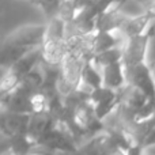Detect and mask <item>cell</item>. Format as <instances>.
Masks as SVG:
<instances>
[{
  "label": "cell",
  "mask_w": 155,
  "mask_h": 155,
  "mask_svg": "<svg viewBox=\"0 0 155 155\" xmlns=\"http://www.w3.org/2000/svg\"><path fill=\"white\" fill-rule=\"evenodd\" d=\"M150 68H151V74H153V76H154V79H155V63L153 65H150Z\"/></svg>",
  "instance_id": "d4e9b609"
},
{
  "label": "cell",
  "mask_w": 155,
  "mask_h": 155,
  "mask_svg": "<svg viewBox=\"0 0 155 155\" xmlns=\"http://www.w3.org/2000/svg\"><path fill=\"white\" fill-rule=\"evenodd\" d=\"M102 79H104V86L110 90H120L124 86H127V78H125V67L123 63H116V64L107 65L102 68Z\"/></svg>",
  "instance_id": "4fadbf2b"
},
{
  "label": "cell",
  "mask_w": 155,
  "mask_h": 155,
  "mask_svg": "<svg viewBox=\"0 0 155 155\" xmlns=\"http://www.w3.org/2000/svg\"><path fill=\"white\" fill-rule=\"evenodd\" d=\"M125 40L121 37L120 33H97L94 35V44H93V53L99 54L105 51L117 48V46L124 45Z\"/></svg>",
  "instance_id": "5bb4252c"
},
{
  "label": "cell",
  "mask_w": 155,
  "mask_h": 155,
  "mask_svg": "<svg viewBox=\"0 0 155 155\" xmlns=\"http://www.w3.org/2000/svg\"><path fill=\"white\" fill-rule=\"evenodd\" d=\"M154 144H155V127L153 128V131L148 134V136L146 137L144 144H143V148H144V147H148V146H154Z\"/></svg>",
  "instance_id": "7402d4cb"
},
{
  "label": "cell",
  "mask_w": 155,
  "mask_h": 155,
  "mask_svg": "<svg viewBox=\"0 0 155 155\" xmlns=\"http://www.w3.org/2000/svg\"><path fill=\"white\" fill-rule=\"evenodd\" d=\"M93 63L101 71L102 68L107 67V65L116 64V63H123V45L109 49V51H105L99 54H95L93 59Z\"/></svg>",
  "instance_id": "e0dca14e"
},
{
  "label": "cell",
  "mask_w": 155,
  "mask_h": 155,
  "mask_svg": "<svg viewBox=\"0 0 155 155\" xmlns=\"http://www.w3.org/2000/svg\"><path fill=\"white\" fill-rule=\"evenodd\" d=\"M56 125H57L56 120H54L53 116H52L49 112L31 114L29 129H27V136H29V139L37 146L38 142H40L49 131H52Z\"/></svg>",
  "instance_id": "9c48e42d"
},
{
  "label": "cell",
  "mask_w": 155,
  "mask_h": 155,
  "mask_svg": "<svg viewBox=\"0 0 155 155\" xmlns=\"http://www.w3.org/2000/svg\"><path fill=\"white\" fill-rule=\"evenodd\" d=\"M45 34L46 25H26L14 30L2 45L0 63L3 71H7L31 51L41 48Z\"/></svg>",
  "instance_id": "6da1fadb"
},
{
  "label": "cell",
  "mask_w": 155,
  "mask_h": 155,
  "mask_svg": "<svg viewBox=\"0 0 155 155\" xmlns=\"http://www.w3.org/2000/svg\"><path fill=\"white\" fill-rule=\"evenodd\" d=\"M154 27H150L144 34L132 37L124 42L123 45V64L125 68L135 67L146 63L147 48L151 37H154Z\"/></svg>",
  "instance_id": "277c9868"
},
{
  "label": "cell",
  "mask_w": 155,
  "mask_h": 155,
  "mask_svg": "<svg viewBox=\"0 0 155 155\" xmlns=\"http://www.w3.org/2000/svg\"><path fill=\"white\" fill-rule=\"evenodd\" d=\"M84 60L76 56L68 54L61 64V72H60L59 82H57V90L61 97L70 95L71 93L76 91L82 86V71L84 65Z\"/></svg>",
  "instance_id": "3957f363"
},
{
  "label": "cell",
  "mask_w": 155,
  "mask_h": 155,
  "mask_svg": "<svg viewBox=\"0 0 155 155\" xmlns=\"http://www.w3.org/2000/svg\"><path fill=\"white\" fill-rule=\"evenodd\" d=\"M134 2L136 3L137 5H140V7L143 8V11H144V12H146V11H147V8L150 7L151 4H153V2H154V0H134Z\"/></svg>",
  "instance_id": "603a6c76"
},
{
  "label": "cell",
  "mask_w": 155,
  "mask_h": 155,
  "mask_svg": "<svg viewBox=\"0 0 155 155\" xmlns=\"http://www.w3.org/2000/svg\"><path fill=\"white\" fill-rule=\"evenodd\" d=\"M42 60V49L37 48L23 56L18 63L10 67L7 71H4L2 76V82H0V94L5 95V94L14 91L19 84H21L22 79L27 75L31 70H34Z\"/></svg>",
  "instance_id": "7a4b0ae2"
},
{
  "label": "cell",
  "mask_w": 155,
  "mask_h": 155,
  "mask_svg": "<svg viewBox=\"0 0 155 155\" xmlns=\"http://www.w3.org/2000/svg\"><path fill=\"white\" fill-rule=\"evenodd\" d=\"M65 27L67 23L61 21L59 16L49 19L46 23L45 40H65Z\"/></svg>",
  "instance_id": "ac0fdd59"
},
{
  "label": "cell",
  "mask_w": 155,
  "mask_h": 155,
  "mask_svg": "<svg viewBox=\"0 0 155 155\" xmlns=\"http://www.w3.org/2000/svg\"><path fill=\"white\" fill-rule=\"evenodd\" d=\"M42 86H44V74H42V70H41V65L38 64L34 70H31L22 79L21 84L16 88H19L22 93L31 97L35 93L42 90Z\"/></svg>",
  "instance_id": "9a60e30c"
},
{
  "label": "cell",
  "mask_w": 155,
  "mask_h": 155,
  "mask_svg": "<svg viewBox=\"0 0 155 155\" xmlns=\"http://www.w3.org/2000/svg\"><path fill=\"white\" fill-rule=\"evenodd\" d=\"M150 22L151 18L147 14H143V15L139 16H127V19L124 21V23L121 25L120 30H118V33L127 41L128 38L144 34L147 31L148 26H150Z\"/></svg>",
  "instance_id": "8fae6325"
},
{
  "label": "cell",
  "mask_w": 155,
  "mask_h": 155,
  "mask_svg": "<svg viewBox=\"0 0 155 155\" xmlns=\"http://www.w3.org/2000/svg\"><path fill=\"white\" fill-rule=\"evenodd\" d=\"M30 114H18L2 109L0 127H2L3 137H12L16 135H27L30 124Z\"/></svg>",
  "instance_id": "52a82bcc"
},
{
  "label": "cell",
  "mask_w": 155,
  "mask_h": 155,
  "mask_svg": "<svg viewBox=\"0 0 155 155\" xmlns=\"http://www.w3.org/2000/svg\"><path fill=\"white\" fill-rule=\"evenodd\" d=\"M42 49V60L41 61L49 65H61L65 57L68 56V49L65 40H45Z\"/></svg>",
  "instance_id": "30bf717a"
},
{
  "label": "cell",
  "mask_w": 155,
  "mask_h": 155,
  "mask_svg": "<svg viewBox=\"0 0 155 155\" xmlns=\"http://www.w3.org/2000/svg\"><path fill=\"white\" fill-rule=\"evenodd\" d=\"M102 86H104L102 72H99L93 61H86L82 71V87L87 88L88 91H93Z\"/></svg>",
  "instance_id": "2e32d148"
},
{
  "label": "cell",
  "mask_w": 155,
  "mask_h": 155,
  "mask_svg": "<svg viewBox=\"0 0 155 155\" xmlns=\"http://www.w3.org/2000/svg\"><path fill=\"white\" fill-rule=\"evenodd\" d=\"M33 4L38 5L42 10V12L45 14V16L48 19H52L54 16H57V11L61 4L63 0H30Z\"/></svg>",
  "instance_id": "ffe728a7"
},
{
  "label": "cell",
  "mask_w": 155,
  "mask_h": 155,
  "mask_svg": "<svg viewBox=\"0 0 155 155\" xmlns=\"http://www.w3.org/2000/svg\"><path fill=\"white\" fill-rule=\"evenodd\" d=\"M2 109L11 113L18 114H30L34 113L31 104V97L22 93L19 88H15L14 91L5 94L2 97Z\"/></svg>",
  "instance_id": "ba28073f"
},
{
  "label": "cell",
  "mask_w": 155,
  "mask_h": 155,
  "mask_svg": "<svg viewBox=\"0 0 155 155\" xmlns=\"http://www.w3.org/2000/svg\"><path fill=\"white\" fill-rule=\"evenodd\" d=\"M91 104L94 105L95 109V116L98 117V120L104 121L110 113H113L117 106L120 105L118 101V94L117 91L110 90V88L102 87L97 88V90L91 91V98H90Z\"/></svg>",
  "instance_id": "8992f818"
},
{
  "label": "cell",
  "mask_w": 155,
  "mask_h": 155,
  "mask_svg": "<svg viewBox=\"0 0 155 155\" xmlns=\"http://www.w3.org/2000/svg\"><path fill=\"white\" fill-rule=\"evenodd\" d=\"M146 14H147V15L151 18V21H153V19H155V0L153 2V4H151L150 7L147 8V11H146Z\"/></svg>",
  "instance_id": "cb8c5ba5"
},
{
  "label": "cell",
  "mask_w": 155,
  "mask_h": 155,
  "mask_svg": "<svg viewBox=\"0 0 155 155\" xmlns=\"http://www.w3.org/2000/svg\"><path fill=\"white\" fill-rule=\"evenodd\" d=\"M127 19V15L121 10H110L101 14L97 18L95 31L97 33H117L121 25Z\"/></svg>",
  "instance_id": "7c38bea8"
},
{
  "label": "cell",
  "mask_w": 155,
  "mask_h": 155,
  "mask_svg": "<svg viewBox=\"0 0 155 155\" xmlns=\"http://www.w3.org/2000/svg\"><path fill=\"white\" fill-rule=\"evenodd\" d=\"M125 78L127 84H131L140 90L155 106V79L147 63L125 68Z\"/></svg>",
  "instance_id": "5b68a950"
},
{
  "label": "cell",
  "mask_w": 155,
  "mask_h": 155,
  "mask_svg": "<svg viewBox=\"0 0 155 155\" xmlns=\"http://www.w3.org/2000/svg\"><path fill=\"white\" fill-rule=\"evenodd\" d=\"M72 3L75 4L76 10L80 12V11L86 10V8L93 7V5L97 3V0H72Z\"/></svg>",
  "instance_id": "44dd1931"
},
{
  "label": "cell",
  "mask_w": 155,
  "mask_h": 155,
  "mask_svg": "<svg viewBox=\"0 0 155 155\" xmlns=\"http://www.w3.org/2000/svg\"><path fill=\"white\" fill-rule=\"evenodd\" d=\"M78 14H79V11L76 10L72 0H63L59 7V11H57V16L61 21H64L65 23H71L78 16Z\"/></svg>",
  "instance_id": "d6986e66"
}]
</instances>
